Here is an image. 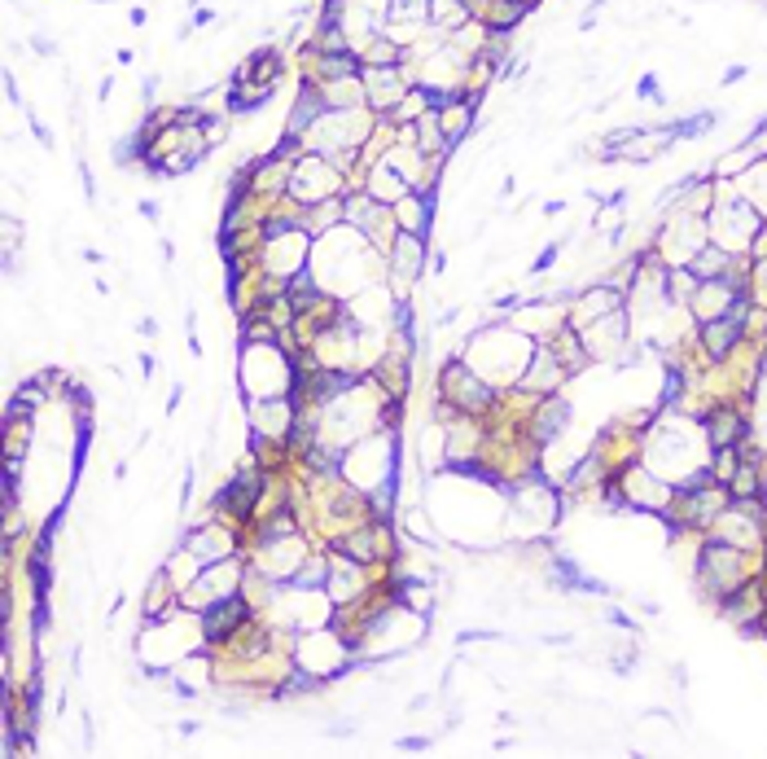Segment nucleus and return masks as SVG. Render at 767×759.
Returning <instances> with one entry per match:
<instances>
[{"label":"nucleus","instance_id":"1","mask_svg":"<svg viewBox=\"0 0 767 759\" xmlns=\"http://www.w3.org/2000/svg\"><path fill=\"white\" fill-rule=\"evenodd\" d=\"M439 396H444L461 418H487V409L496 405V387L487 383V377H483L465 355H457V360H448V364L439 369Z\"/></svg>","mask_w":767,"mask_h":759},{"label":"nucleus","instance_id":"2","mask_svg":"<svg viewBox=\"0 0 767 759\" xmlns=\"http://www.w3.org/2000/svg\"><path fill=\"white\" fill-rule=\"evenodd\" d=\"M346 189H351L346 176H342L324 154L307 150V154L290 167V194H285V202H294V207H316V202L342 198Z\"/></svg>","mask_w":767,"mask_h":759},{"label":"nucleus","instance_id":"3","mask_svg":"<svg viewBox=\"0 0 767 759\" xmlns=\"http://www.w3.org/2000/svg\"><path fill=\"white\" fill-rule=\"evenodd\" d=\"M741 584H745V558H741V549L728 545V540H719V536H710L701 545V553H697V588L710 602H723Z\"/></svg>","mask_w":767,"mask_h":759},{"label":"nucleus","instance_id":"4","mask_svg":"<svg viewBox=\"0 0 767 759\" xmlns=\"http://www.w3.org/2000/svg\"><path fill=\"white\" fill-rule=\"evenodd\" d=\"M250 619H255V602L246 593H228V597L202 606L198 610V641H202V650H224Z\"/></svg>","mask_w":767,"mask_h":759},{"label":"nucleus","instance_id":"5","mask_svg":"<svg viewBox=\"0 0 767 759\" xmlns=\"http://www.w3.org/2000/svg\"><path fill=\"white\" fill-rule=\"evenodd\" d=\"M413 71L409 67H364V97H368V110L377 119L396 115V106L413 93Z\"/></svg>","mask_w":767,"mask_h":759},{"label":"nucleus","instance_id":"6","mask_svg":"<svg viewBox=\"0 0 767 759\" xmlns=\"http://www.w3.org/2000/svg\"><path fill=\"white\" fill-rule=\"evenodd\" d=\"M422 268H426V237L400 233V237L391 242V250H387V281H391V290H396V303L409 299V290H413V281L422 277Z\"/></svg>","mask_w":767,"mask_h":759},{"label":"nucleus","instance_id":"7","mask_svg":"<svg viewBox=\"0 0 767 759\" xmlns=\"http://www.w3.org/2000/svg\"><path fill=\"white\" fill-rule=\"evenodd\" d=\"M566 422H570V405L557 400V396H540V409H535L531 422H527V440H531L535 448H548V444L566 431Z\"/></svg>","mask_w":767,"mask_h":759},{"label":"nucleus","instance_id":"8","mask_svg":"<svg viewBox=\"0 0 767 759\" xmlns=\"http://www.w3.org/2000/svg\"><path fill=\"white\" fill-rule=\"evenodd\" d=\"M531 14L527 0H483V10H479V23L487 36H514L522 27V19Z\"/></svg>","mask_w":767,"mask_h":759},{"label":"nucleus","instance_id":"9","mask_svg":"<svg viewBox=\"0 0 767 759\" xmlns=\"http://www.w3.org/2000/svg\"><path fill=\"white\" fill-rule=\"evenodd\" d=\"M701 435H706L710 453H715V448H741L745 435H750V427H745V418H741L736 409H715V413L701 422Z\"/></svg>","mask_w":767,"mask_h":759},{"label":"nucleus","instance_id":"10","mask_svg":"<svg viewBox=\"0 0 767 759\" xmlns=\"http://www.w3.org/2000/svg\"><path fill=\"white\" fill-rule=\"evenodd\" d=\"M396 224L400 233H417V237H430V224H435V194H404L396 202Z\"/></svg>","mask_w":767,"mask_h":759},{"label":"nucleus","instance_id":"11","mask_svg":"<svg viewBox=\"0 0 767 759\" xmlns=\"http://www.w3.org/2000/svg\"><path fill=\"white\" fill-rule=\"evenodd\" d=\"M741 329H745V320H736V316H715V320H701V329H697V338H701V347H706V355L710 360H728V351L741 342Z\"/></svg>","mask_w":767,"mask_h":759},{"label":"nucleus","instance_id":"12","mask_svg":"<svg viewBox=\"0 0 767 759\" xmlns=\"http://www.w3.org/2000/svg\"><path fill=\"white\" fill-rule=\"evenodd\" d=\"M474 124H479V106H474V102H465V97H457L452 106H444V110H439V128H444L448 154H452L457 145H465V141H470Z\"/></svg>","mask_w":767,"mask_h":759},{"label":"nucleus","instance_id":"13","mask_svg":"<svg viewBox=\"0 0 767 759\" xmlns=\"http://www.w3.org/2000/svg\"><path fill=\"white\" fill-rule=\"evenodd\" d=\"M426 746H430L426 737H404V742H400V750H426Z\"/></svg>","mask_w":767,"mask_h":759},{"label":"nucleus","instance_id":"14","mask_svg":"<svg viewBox=\"0 0 767 759\" xmlns=\"http://www.w3.org/2000/svg\"><path fill=\"white\" fill-rule=\"evenodd\" d=\"M141 215H145V220H158V202H154V198H145V202H141Z\"/></svg>","mask_w":767,"mask_h":759},{"label":"nucleus","instance_id":"15","mask_svg":"<svg viewBox=\"0 0 767 759\" xmlns=\"http://www.w3.org/2000/svg\"><path fill=\"white\" fill-rule=\"evenodd\" d=\"M745 75V67H728V75H723V84H736Z\"/></svg>","mask_w":767,"mask_h":759}]
</instances>
